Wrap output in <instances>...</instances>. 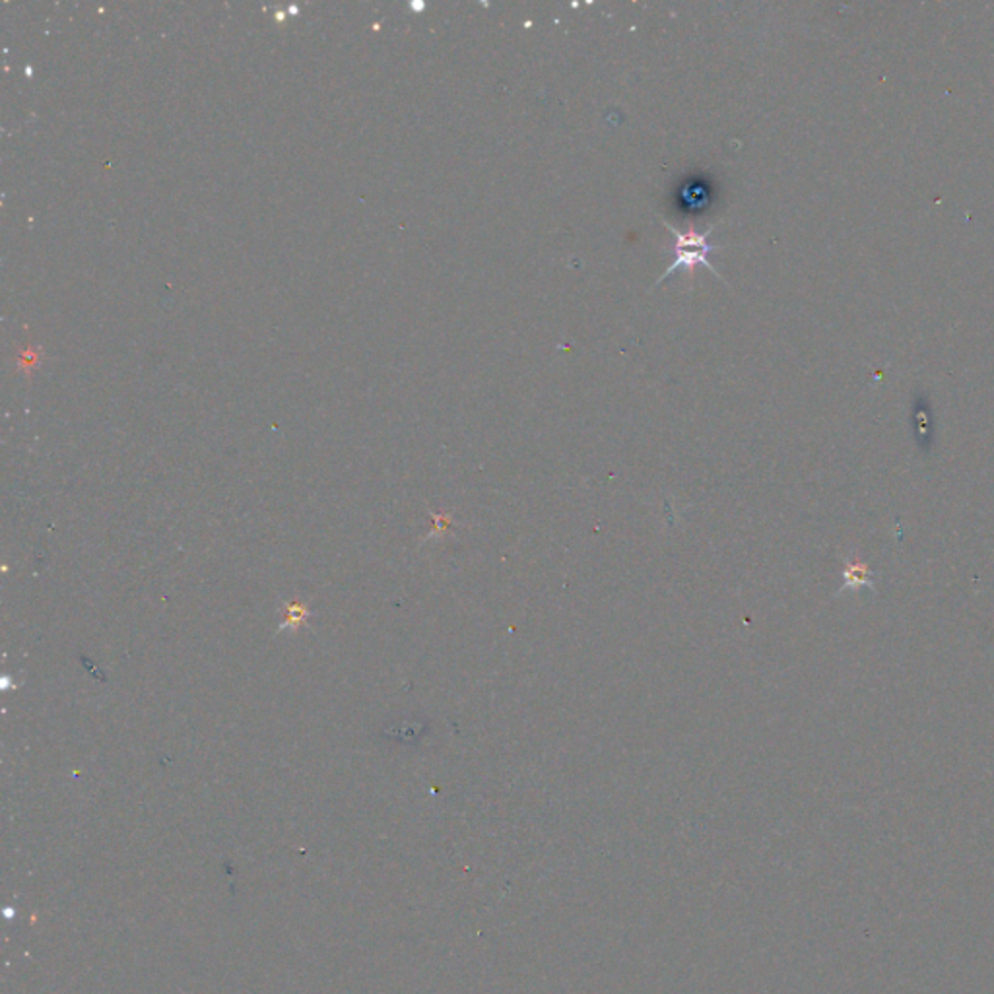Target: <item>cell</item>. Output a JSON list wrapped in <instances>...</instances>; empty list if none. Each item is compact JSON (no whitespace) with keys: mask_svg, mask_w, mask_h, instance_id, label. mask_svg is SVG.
<instances>
[{"mask_svg":"<svg viewBox=\"0 0 994 994\" xmlns=\"http://www.w3.org/2000/svg\"><path fill=\"white\" fill-rule=\"evenodd\" d=\"M290 614H292L290 615V624L298 628V625L301 624V620H303V618L308 615V610H306V608L303 607H300V604H292V607H290Z\"/></svg>","mask_w":994,"mask_h":994,"instance_id":"3","label":"cell"},{"mask_svg":"<svg viewBox=\"0 0 994 994\" xmlns=\"http://www.w3.org/2000/svg\"><path fill=\"white\" fill-rule=\"evenodd\" d=\"M664 226L669 228L672 237H674V245H672V262L671 267L666 269L663 277L656 280L655 286L663 284L666 278L674 275L676 270H694L695 267H703V269H710L715 277L721 278L715 267L711 265L710 255L717 253V245L710 244L711 231H713V226H711L707 231H695L694 226L687 229V231H682L680 228H674L672 224L669 221H664Z\"/></svg>","mask_w":994,"mask_h":994,"instance_id":"1","label":"cell"},{"mask_svg":"<svg viewBox=\"0 0 994 994\" xmlns=\"http://www.w3.org/2000/svg\"><path fill=\"white\" fill-rule=\"evenodd\" d=\"M715 200V185L710 175H687L674 190V203L684 214H702Z\"/></svg>","mask_w":994,"mask_h":994,"instance_id":"2","label":"cell"}]
</instances>
